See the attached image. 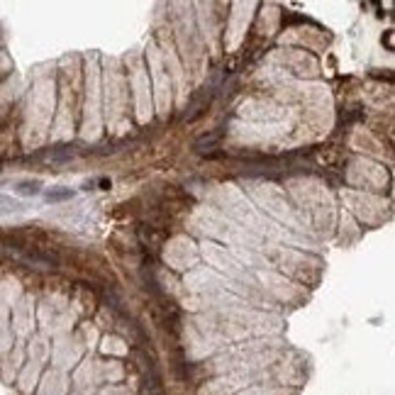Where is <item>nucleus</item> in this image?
Instances as JSON below:
<instances>
[{
	"mask_svg": "<svg viewBox=\"0 0 395 395\" xmlns=\"http://www.w3.org/2000/svg\"><path fill=\"white\" fill-rule=\"evenodd\" d=\"M39 188H42V183H39V181H22V183H18V188H15V191H18L20 196L32 198V196H37V193H39Z\"/></svg>",
	"mask_w": 395,
	"mask_h": 395,
	"instance_id": "obj_1",
	"label": "nucleus"
},
{
	"mask_svg": "<svg viewBox=\"0 0 395 395\" xmlns=\"http://www.w3.org/2000/svg\"><path fill=\"white\" fill-rule=\"evenodd\" d=\"M44 198H47V203H61V200L74 198V191H71V188H54V191H49Z\"/></svg>",
	"mask_w": 395,
	"mask_h": 395,
	"instance_id": "obj_2",
	"label": "nucleus"
}]
</instances>
